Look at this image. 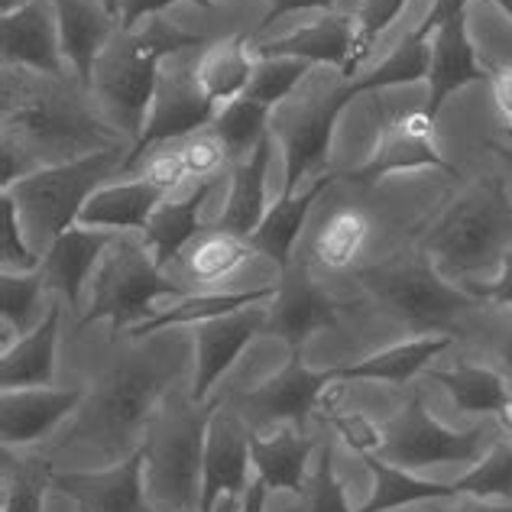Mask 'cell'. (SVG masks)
Masks as SVG:
<instances>
[{
	"mask_svg": "<svg viewBox=\"0 0 512 512\" xmlns=\"http://www.w3.org/2000/svg\"><path fill=\"white\" fill-rule=\"evenodd\" d=\"M195 341L179 331H159L117 360L85 396L65 444H88L107 464H120L140 448L137 435L150 428L169 389L182 380Z\"/></svg>",
	"mask_w": 512,
	"mask_h": 512,
	"instance_id": "cell-1",
	"label": "cell"
},
{
	"mask_svg": "<svg viewBox=\"0 0 512 512\" xmlns=\"http://www.w3.org/2000/svg\"><path fill=\"white\" fill-rule=\"evenodd\" d=\"M4 133L56 163L120 146V130L104 127L82 101L59 88V78L23 75L20 69L4 75Z\"/></svg>",
	"mask_w": 512,
	"mask_h": 512,
	"instance_id": "cell-2",
	"label": "cell"
},
{
	"mask_svg": "<svg viewBox=\"0 0 512 512\" xmlns=\"http://www.w3.org/2000/svg\"><path fill=\"white\" fill-rule=\"evenodd\" d=\"M201 46V36L185 33L182 26L169 23L156 13L133 30H117L111 46L104 49L94 69V94L120 133H130L133 143L143 133L150 117L159 72L166 59L182 56L185 49Z\"/></svg>",
	"mask_w": 512,
	"mask_h": 512,
	"instance_id": "cell-3",
	"label": "cell"
},
{
	"mask_svg": "<svg viewBox=\"0 0 512 512\" xmlns=\"http://www.w3.org/2000/svg\"><path fill=\"white\" fill-rule=\"evenodd\" d=\"M512 244V198L503 179L487 175L444 208L422 240V253L444 276H474L503 260Z\"/></svg>",
	"mask_w": 512,
	"mask_h": 512,
	"instance_id": "cell-4",
	"label": "cell"
},
{
	"mask_svg": "<svg viewBox=\"0 0 512 512\" xmlns=\"http://www.w3.org/2000/svg\"><path fill=\"white\" fill-rule=\"evenodd\" d=\"M214 402L192 396H166L146 428V493L169 512H198L205 441Z\"/></svg>",
	"mask_w": 512,
	"mask_h": 512,
	"instance_id": "cell-5",
	"label": "cell"
},
{
	"mask_svg": "<svg viewBox=\"0 0 512 512\" xmlns=\"http://www.w3.org/2000/svg\"><path fill=\"white\" fill-rule=\"evenodd\" d=\"M124 146L98 150L69 163H49L7 188L20 208V221L33 247H49L59 234L78 224L88 198L117 172H124Z\"/></svg>",
	"mask_w": 512,
	"mask_h": 512,
	"instance_id": "cell-6",
	"label": "cell"
},
{
	"mask_svg": "<svg viewBox=\"0 0 512 512\" xmlns=\"http://www.w3.org/2000/svg\"><path fill=\"white\" fill-rule=\"evenodd\" d=\"M91 299L78 331L94 321H111V334L130 331L156 315V299L163 295H182L172 279L163 276V266L146 247V240L133 234H117L114 244L101 256L98 269L91 273Z\"/></svg>",
	"mask_w": 512,
	"mask_h": 512,
	"instance_id": "cell-7",
	"label": "cell"
},
{
	"mask_svg": "<svg viewBox=\"0 0 512 512\" xmlns=\"http://www.w3.org/2000/svg\"><path fill=\"white\" fill-rule=\"evenodd\" d=\"M360 282L389 315L419 334H451L457 318L483 305L467 289L451 286L425 253L363 269Z\"/></svg>",
	"mask_w": 512,
	"mask_h": 512,
	"instance_id": "cell-8",
	"label": "cell"
},
{
	"mask_svg": "<svg viewBox=\"0 0 512 512\" xmlns=\"http://www.w3.org/2000/svg\"><path fill=\"white\" fill-rule=\"evenodd\" d=\"M363 94L357 78H344L341 85L321 88L315 94H292L286 104H279L269 120V133L279 140L286 156V185L282 198L299 192L305 175H325L334 127L344 114V107Z\"/></svg>",
	"mask_w": 512,
	"mask_h": 512,
	"instance_id": "cell-9",
	"label": "cell"
},
{
	"mask_svg": "<svg viewBox=\"0 0 512 512\" xmlns=\"http://www.w3.org/2000/svg\"><path fill=\"white\" fill-rule=\"evenodd\" d=\"M493 441L496 438H490V431L483 425L467 431L441 425L425 409L422 393H412L406 406L383 425V444L376 454L396 467L425 470L435 464H477L493 448Z\"/></svg>",
	"mask_w": 512,
	"mask_h": 512,
	"instance_id": "cell-10",
	"label": "cell"
},
{
	"mask_svg": "<svg viewBox=\"0 0 512 512\" xmlns=\"http://www.w3.org/2000/svg\"><path fill=\"white\" fill-rule=\"evenodd\" d=\"M214 117H218V104L201 88L195 65H185L182 59L179 62L166 59L163 72H159V82H156L150 117H146L137 143L130 146L124 169H133L140 159H146V150L156 143L185 140V137H192V133L211 127Z\"/></svg>",
	"mask_w": 512,
	"mask_h": 512,
	"instance_id": "cell-11",
	"label": "cell"
},
{
	"mask_svg": "<svg viewBox=\"0 0 512 512\" xmlns=\"http://www.w3.org/2000/svg\"><path fill=\"white\" fill-rule=\"evenodd\" d=\"M419 169H441L457 175V169L444 159V153L435 143V120H431L422 107L412 114H402L396 120L376 130V140L370 146L363 166L350 169L344 179L354 185H373L396 172H419Z\"/></svg>",
	"mask_w": 512,
	"mask_h": 512,
	"instance_id": "cell-12",
	"label": "cell"
},
{
	"mask_svg": "<svg viewBox=\"0 0 512 512\" xmlns=\"http://www.w3.org/2000/svg\"><path fill=\"white\" fill-rule=\"evenodd\" d=\"M52 490L72 500L78 512H156L146 503V448L104 470H56Z\"/></svg>",
	"mask_w": 512,
	"mask_h": 512,
	"instance_id": "cell-13",
	"label": "cell"
},
{
	"mask_svg": "<svg viewBox=\"0 0 512 512\" xmlns=\"http://www.w3.org/2000/svg\"><path fill=\"white\" fill-rule=\"evenodd\" d=\"M276 299L269 305V321L263 334H276L289 344V354H302V344L315 331L338 325L341 305L318 286L305 263H289L279 269Z\"/></svg>",
	"mask_w": 512,
	"mask_h": 512,
	"instance_id": "cell-14",
	"label": "cell"
},
{
	"mask_svg": "<svg viewBox=\"0 0 512 512\" xmlns=\"http://www.w3.org/2000/svg\"><path fill=\"white\" fill-rule=\"evenodd\" d=\"M0 56L7 69H26L46 78H65L62 36L52 0H26L13 13H0Z\"/></svg>",
	"mask_w": 512,
	"mask_h": 512,
	"instance_id": "cell-15",
	"label": "cell"
},
{
	"mask_svg": "<svg viewBox=\"0 0 512 512\" xmlns=\"http://www.w3.org/2000/svg\"><path fill=\"white\" fill-rule=\"evenodd\" d=\"M266 321H269V305H250L234 315H221L201 321V325H192L195 380L188 396L195 402H205L211 386L231 370V363L244 354V347L266 331Z\"/></svg>",
	"mask_w": 512,
	"mask_h": 512,
	"instance_id": "cell-16",
	"label": "cell"
},
{
	"mask_svg": "<svg viewBox=\"0 0 512 512\" xmlns=\"http://www.w3.org/2000/svg\"><path fill=\"white\" fill-rule=\"evenodd\" d=\"M250 428L244 425L237 412L214 409L205 441V470H201V506L198 512H214L224 496L247 493L250 477Z\"/></svg>",
	"mask_w": 512,
	"mask_h": 512,
	"instance_id": "cell-17",
	"label": "cell"
},
{
	"mask_svg": "<svg viewBox=\"0 0 512 512\" xmlns=\"http://www.w3.org/2000/svg\"><path fill=\"white\" fill-rule=\"evenodd\" d=\"M428 43H431V65H428V98L422 111L431 120H438L441 107L448 104L451 94L464 91L467 85L490 82L493 69H487L477 59L474 39L467 33V13L441 23L431 33Z\"/></svg>",
	"mask_w": 512,
	"mask_h": 512,
	"instance_id": "cell-18",
	"label": "cell"
},
{
	"mask_svg": "<svg viewBox=\"0 0 512 512\" xmlns=\"http://www.w3.org/2000/svg\"><path fill=\"white\" fill-rule=\"evenodd\" d=\"M85 396V386L4 389L0 393V438H4V448H23V444L46 438L62 419H69L72 412L82 409Z\"/></svg>",
	"mask_w": 512,
	"mask_h": 512,
	"instance_id": "cell-19",
	"label": "cell"
},
{
	"mask_svg": "<svg viewBox=\"0 0 512 512\" xmlns=\"http://www.w3.org/2000/svg\"><path fill=\"white\" fill-rule=\"evenodd\" d=\"M338 383L334 370H308L302 363V354H289V363L276 376L244 396L247 409L260 412L269 422H289L292 428H305L308 415L318 406L321 393Z\"/></svg>",
	"mask_w": 512,
	"mask_h": 512,
	"instance_id": "cell-20",
	"label": "cell"
},
{
	"mask_svg": "<svg viewBox=\"0 0 512 512\" xmlns=\"http://www.w3.org/2000/svg\"><path fill=\"white\" fill-rule=\"evenodd\" d=\"M62 36V56L82 88H94V69L120 30V20L101 0H52Z\"/></svg>",
	"mask_w": 512,
	"mask_h": 512,
	"instance_id": "cell-21",
	"label": "cell"
},
{
	"mask_svg": "<svg viewBox=\"0 0 512 512\" xmlns=\"http://www.w3.org/2000/svg\"><path fill=\"white\" fill-rule=\"evenodd\" d=\"M114 231H98V227L75 224L65 234H59L46 247L39 273L46 279V289L59 292L69 305L82 302V289L91 282V273L98 269L101 256L114 244Z\"/></svg>",
	"mask_w": 512,
	"mask_h": 512,
	"instance_id": "cell-22",
	"label": "cell"
},
{
	"mask_svg": "<svg viewBox=\"0 0 512 512\" xmlns=\"http://www.w3.org/2000/svg\"><path fill=\"white\" fill-rule=\"evenodd\" d=\"M350 43H354V17L328 10L315 23L295 26L286 36L256 43L253 59H302L308 65H338V69H344Z\"/></svg>",
	"mask_w": 512,
	"mask_h": 512,
	"instance_id": "cell-23",
	"label": "cell"
},
{
	"mask_svg": "<svg viewBox=\"0 0 512 512\" xmlns=\"http://www.w3.org/2000/svg\"><path fill=\"white\" fill-rule=\"evenodd\" d=\"M169 195L159 185L146 179H130V182H111L101 185L98 192L88 198V205L78 214L82 227H98V231H114V234H143L146 224L156 214Z\"/></svg>",
	"mask_w": 512,
	"mask_h": 512,
	"instance_id": "cell-24",
	"label": "cell"
},
{
	"mask_svg": "<svg viewBox=\"0 0 512 512\" xmlns=\"http://www.w3.org/2000/svg\"><path fill=\"white\" fill-rule=\"evenodd\" d=\"M273 143H276V137L266 133L244 163L234 166L231 195H227V205L218 214V221H214V231L250 237L256 227H260V221L269 211L266 208V175H269V163H273Z\"/></svg>",
	"mask_w": 512,
	"mask_h": 512,
	"instance_id": "cell-25",
	"label": "cell"
},
{
	"mask_svg": "<svg viewBox=\"0 0 512 512\" xmlns=\"http://www.w3.org/2000/svg\"><path fill=\"white\" fill-rule=\"evenodd\" d=\"M214 185H218V179H205L188 188L185 198H175V201L166 198L163 205L156 208L150 224H146L143 240L163 269L172 260L185 256V250L192 247V240L205 231V227H201V208H205V201L211 198Z\"/></svg>",
	"mask_w": 512,
	"mask_h": 512,
	"instance_id": "cell-26",
	"label": "cell"
},
{
	"mask_svg": "<svg viewBox=\"0 0 512 512\" xmlns=\"http://www.w3.org/2000/svg\"><path fill=\"white\" fill-rule=\"evenodd\" d=\"M59 321L62 305L52 302L46 318L39 325L4 347L0 357V386L4 389H26V386H49L56 376V344H59Z\"/></svg>",
	"mask_w": 512,
	"mask_h": 512,
	"instance_id": "cell-27",
	"label": "cell"
},
{
	"mask_svg": "<svg viewBox=\"0 0 512 512\" xmlns=\"http://www.w3.org/2000/svg\"><path fill=\"white\" fill-rule=\"evenodd\" d=\"M448 347H451V334H419V338L383 347L357 363H347V367H334V376H338V383L357 380V383L402 386L419 370H425L438 354H444Z\"/></svg>",
	"mask_w": 512,
	"mask_h": 512,
	"instance_id": "cell-28",
	"label": "cell"
},
{
	"mask_svg": "<svg viewBox=\"0 0 512 512\" xmlns=\"http://www.w3.org/2000/svg\"><path fill=\"white\" fill-rule=\"evenodd\" d=\"M315 438L299 428H282L279 435L263 438L250 431V461L269 490H289L302 496L308 480V457L315 451Z\"/></svg>",
	"mask_w": 512,
	"mask_h": 512,
	"instance_id": "cell-29",
	"label": "cell"
},
{
	"mask_svg": "<svg viewBox=\"0 0 512 512\" xmlns=\"http://www.w3.org/2000/svg\"><path fill=\"white\" fill-rule=\"evenodd\" d=\"M269 299H276V286H260L250 292H195V295H179L169 308L156 312L153 318H146L143 325L130 328V341H146L159 331L182 328V325H201V321L234 315L240 308L263 305Z\"/></svg>",
	"mask_w": 512,
	"mask_h": 512,
	"instance_id": "cell-30",
	"label": "cell"
},
{
	"mask_svg": "<svg viewBox=\"0 0 512 512\" xmlns=\"http://www.w3.org/2000/svg\"><path fill=\"white\" fill-rule=\"evenodd\" d=\"M331 182H334V175L325 172V175H318V179L308 185V188H302V192L279 198L276 205L266 211V218L260 221V227H256V231L247 237L250 244H253V250L269 256V260H273L279 269H286L292 263L295 240H299L302 227L308 221V211H312L318 195L325 192Z\"/></svg>",
	"mask_w": 512,
	"mask_h": 512,
	"instance_id": "cell-31",
	"label": "cell"
},
{
	"mask_svg": "<svg viewBox=\"0 0 512 512\" xmlns=\"http://www.w3.org/2000/svg\"><path fill=\"white\" fill-rule=\"evenodd\" d=\"M253 49L247 33H234L227 39H218L201 49V56L195 62V75L208 98L224 107L237 98H244V91L253 78Z\"/></svg>",
	"mask_w": 512,
	"mask_h": 512,
	"instance_id": "cell-32",
	"label": "cell"
},
{
	"mask_svg": "<svg viewBox=\"0 0 512 512\" xmlns=\"http://www.w3.org/2000/svg\"><path fill=\"white\" fill-rule=\"evenodd\" d=\"M360 461L367 464L370 477H373V487H370V500L363 503L357 512H389L396 506L441 503V500H454V496H457L454 483L422 480L406 467L389 464L386 457H380V454H360Z\"/></svg>",
	"mask_w": 512,
	"mask_h": 512,
	"instance_id": "cell-33",
	"label": "cell"
},
{
	"mask_svg": "<svg viewBox=\"0 0 512 512\" xmlns=\"http://www.w3.org/2000/svg\"><path fill=\"white\" fill-rule=\"evenodd\" d=\"M428 376L448 389L454 406L467 415H496L509 399L503 376L487 367H474V363H457L454 370H431Z\"/></svg>",
	"mask_w": 512,
	"mask_h": 512,
	"instance_id": "cell-34",
	"label": "cell"
},
{
	"mask_svg": "<svg viewBox=\"0 0 512 512\" xmlns=\"http://www.w3.org/2000/svg\"><path fill=\"white\" fill-rule=\"evenodd\" d=\"M367 237H370L367 214L357 208H338L318 227V234L312 240V256L328 269H347L360 256Z\"/></svg>",
	"mask_w": 512,
	"mask_h": 512,
	"instance_id": "cell-35",
	"label": "cell"
},
{
	"mask_svg": "<svg viewBox=\"0 0 512 512\" xmlns=\"http://www.w3.org/2000/svg\"><path fill=\"white\" fill-rule=\"evenodd\" d=\"M253 244L247 237L237 234H224V231H211L208 237H201L198 244H192L185 250V273L192 276L198 286H214L240 269L250 260Z\"/></svg>",
	"mask_w": 512,
	"mask_h": 512,
	"instance_id": "cell-36",
	"label": "cell"
},
{
	"mask_svg": "<svg viewBox=\"0 0 512 512\" xmlns=\"http://www.w3.org/2000/svg\"><path fill=\"white\" fill-rule=\"evenodd\" d=\"M269 120H273L269 107L256 104L250 98H237L231 104L218 107V117H214L211 130L224 140L227 153H231V163H244L256 150V143L269 133Z\"/></svg>",
	"mask_w": 512,
	"mask_h": 512,
	"instance_id": "cell-37",
	"label": "cell"
},
{
	"mask_svg": "<svg viewBox=\"0 0 512 512\" xmlns=\"http://www.w3.org/2000/svg\"><path fill=\"white\" fill-rule=\"evenodd\" d=\"M52 470L43 457H13L4 448V496L0 512H43L46 487H52Z\"/></svg>",
	"mask_w": 512,
	"mask_h": 512,
	"instance_id": "cell-38",
	"label": "cell"
},
{
	"mask_svg": "<svg viewBox=\"0 0 512 512\" xmlns=\"http://www.w3.org/2000/svg\"><path fill=\"white\" fill-rule=\"evenodd\" d=\"M428 65H431V43L412 30L399 39V46L376 65L370 75H360L357 82L363 91H380V88H396V85H415L428 82Z\"/></svg>",
	"mask_w": 512,
	"mask_h": 512,
	"instance_id": "cell-39",
	"label": "cell"
},
{
	"mask_svg": "<svg viewBox=\"0 0 512 512\" xmlns=\"http://www.w3.org/2000/svg\"><path fill=\"white\" fill-rule=\"evenodd\" d=\"M46 292V279L39 269L33 273L0 276V305H4V334H30L46 315L39 312V299Z\"/></svg>",
	"mask_w": 512,
	"mask_h": 512,
	"instance_id": "cell-40",
	"label": "cell"
},
{
	"mask_svg": "<svg viewBox=\"0 0 512 512\" xmlns=\"http://www.w3.org/2000/svg\"><path fill=\"white\" fill-rule=\"evenodd\" d=\"M454 490L477 500H512V441H493V448L454 480Z\"/></svg>",
	"mask_w": 512,
	"mask_h": 512,
	"instance_id": "cell-41",
	"label": "cell"
},
{
	"mask_svg": "<svg viewBox=\"0 0 512 512\" xmlns=\"http://www.w3.org/2000/svg\"><path fill=\"white\" fill-rule=\"evenodd\" d=\"M409 0H363L360 10L354 13V43H350L347 65L341 69V78H354L363 62L373 56L380 36L399 20V13L406 10Z\"/></svg>",
	"mask_w": 512,
	"mask_h": 512,
	"instance_id": "cell-42",
	"label": "cell"
},
{
	"mask_svg": "<svg viewBox=\"0 0 512 512\" xmlns=\"http://www.w3.org/2000/svg\"><path fill=\"white\" fill-rule=\"evenodd\" d=\"M308 72H312V65L302 59H256L244 98L276 111L279 104H286L292 98Z\"/></svg>",
	"mask_w": 512,
	"mask_h": 512,
	"instance_id": "cell-43",
	"label": "cell"
},
{
	"mask_svg": "<svg viewBox=\"0 0 512 512\" xmlns=\"http://www.w3.org/2000/svg\"><path fill=\"white\" fill-rule=\"evenodd\" d=\"M299 506L295 509H282V512H354L347 506V496L338 474H334V448L331 441L321 444L318 451V464L305 480V490L299 496Z\"/></svg>",
	"mask_w": 512,
	"mask_h": 512,
	"instance_id": "cell-44",
	"label": "cell"
},
{
	"mask_svg": "<svg viewBox=\"0 0 512 512\" xmlns=\"http://www.w3.org/2000/svg\"><path fill=\"white\" fill-rule=\"evenodd\" d=\"M0 260H4V273H33L43 266L36 250L26 244L20 208L10 192H0Z\"/></svg>",
	"mask_w": 512,
	"mask_h": 512,
	"instance_id": "cell-45",
	"label": "cell"
},
{
	"mask_svg": "<svg viewBox=\"0 0 512 512\" xmlns=\"http://www.w3.org/2000/svg\"><path fill=\"white\" fill-rule=\"evenodd\" d=\"M179 153H182L185 172H188V179H192V182L218 179V172L224 169L227 159H231L224 140L214 130H198V133H192V137H185L182 146H179Z\"/></svg>",
	"mask_w": 512,
	"mask_h": 512,
	"instance_id": "cell-46",
	"label": "cell"
},
{
	"mask_svg": "<svg viewBox=\"0 0 512 512\" xmlns=\"http://www.w3.org/2000/svg\"><path fill=\"white\" fill-rule=\"evenodd\" d=\"M328 419L334 425V431L344 438V444L350 451H354L357 457L360 454H376L383 444V428L373 425L363 412H338L328 406Z\"/></svg>",
	"mask_w": 512,
	"mask_h": 512,
	"instance_id": "cell-47",
	"label": "cell"
},
{
	"mask_svg": "<svg viewBox=\"0 0 512 512\" xmlns=\"http://www.w3.org/2000/svg\"><path fill=\"white\" fill-rule=\"evenodd\" d=\"M140 179L153 182V185L163 188L166 195H172L175 188H179V185L188 179L185 163H182V153H179V150H169V153H153V156L143 163V175H140Z\"/></svg>",
	"mask_w": 512,
	"mask_h": 512,
	"instance_id": "cell-48",
	"label": "cell"
},
{
	"mask_svg": "<svg viewBox=\"0 0 512 512\" xmlns=\"http://www.w3.org/2000/svg\"><path fill=\"white\" fill-rule=\"evenodd\" d=\"M467 292L477 295L480 302H490L496 308H512V247L503 253L500 273L490 282H467Z\"/></svg>",
	"mask_w": 512,
	"mask_h": 512,
	"instance_id": "cell-49",
	"label": "cell"
},
{
	"mask_svg": "<svg viewBox=\"0 0 512 512\" xmlns=\"http://www.w3.org/2000/svg\"><path fill=\"white\" fill-rule=\"evenodd\" d=\"M179 4H198V0H120V30H133L143 20Z\"/></svg>",
	"mask_w": 512,
	"mask_h": 512,
	"instance_id": "cell-50",
	"label": "cell"
},
{
	"mask_svg": "<svg viewBox=\"0 0 512 512\" xmlns=\"http://www.w3.org/2000/svg\"><path fill=\"white\" fill-rule=\"evenodd\" d=\"M467 4L470 0H435V4L428 7V13L422 17V23L415 26V36H422V39H431V33L438 30L441 23H448L451 17H461V13H467Z\"/></svg>",
	"mask_w": 512,
	"mask_h": 512,
	"instance_id": "cell-51",
	"label": "cell"
},
{
	"mask_svg": "<svg viewBox=\"0 0 512 512\" xmlns=\"http://www.w3.org/2000/svg\"><path fill=\"white\" fill-rule=\"evenodd\" d=\"M20 153H26V146L20 140H13L10 133H4V153H0V159H4V175H0V179H4V182H0V185H4V192L17 185L23 175H30V172H26V163H23Z\"/></svg>",
	"mask_w": 512,
	"mask_h": 512,
	"instance_id": "cell-52",
	"label": "cell"
},
{
	"mask_svg": "<svg viewBox=\"0 0 512 512\" xmlns=\"http://www.w3.org/2000/svg\"><path fill=\"white\" fill-rule=\"evenodd\" d=\"M490 85H493V98H496V107H500V114L506 117V130L512 137V65H503V69H493L490 75Z\"/></svg>",
	"mask_w": 512,
	"mask_h": 512,
	"instance_id": "cell-53",
	"label": "cell"
},
{
	"mask_svg": "<svg viewBox=\"0 0 512 512\" xmlns=\"http://www.w3.org/2000/svg\"><path fill=\"white\" fill-rule=\"evenodd\" d=\"M334 0H269V10L260 26H273L279 17H286V13H295V10H331Z\"/></svg>",
	"mask_w": 512,
	"mask_h": 512,
	"instance_id": "cell-54",
	"label": "cell"
},
{
	"mask_svg": "<svg viewBox=\"0 0 512 512\" xmlns=\"http://www.w3.org/2000/svg\"><path fill=\"white\" fill-rule=\"evenodd\" d=\"M435 512H512V503H490V500H477V496H454L451 509H435Z\"/></svg>",
	"mask_w": 512,
	"mask_h": 512,
	"instance_id": "cell-55",
	"label": "cell"
},
{
	"mask_svg": "<svg viewBox=\"0 0 512 512\" xmlns=\"http://www.w3.org/2000/svg\"><path fill=\"white\" fill-rule=\"evenodd\" d=\"M266 493H269V487H266V483H263L260 477L250 480L247 493L240 496V509H237V512H263V506H266Z\"/></svg>",
	"mask_w": 512,
	"mask_h": 512,
	"instance_id": "cell-56",
	"label": "cell"
},
{
	"mask_svg": "<svg viewBox=\"0 0 512 512\" xmlns=\"http://www.w3.org/2000/svg\"><path fill=\"white\" fill-rule=\"evenodd\" d=\"M496 354H500V363H503V370L512 376V321H509V328L503 331V338L500 344H496Z\"/></svg>",
	"mask_w": 512,
	"mask_h": 512,
	"instance_id": "cell-57",
	"label": "cell"
},
{
	"mask_svg": "<svg viewBox=\"0 0 512 512\" xmlns=\"http://www.w3.org/2000/svg\"><path fill=\"white\" fill-rule=\"evenodd\" d=\"M496 419H500V428L506 431V435H512V393H509V399L503 402V409L496 412Z\"/></svg>",
	"mask_w": 512,
	"mask_h": 512,
	"instance_id": "cell-58",
	"label": "cell"
},
{
	"mask_svg": "<svg viewBox=\"0 0 512 512\" xmlns=\"http://www.w3.org/2000/svg\"><path fill=\"white\" fill-rule=\"evenodd\" d=\"M221 509H214V512H237L240 509V500H234V496H224V500L218 503Z\"/></svg>",
	"mask_w": 512,
	"mask_h": 512,
	"instance_id": "cell-59",
	"label": "cell"
},
{
	"mask_svg": "<svg viewBox=\"0 0 512 512\" xmlns=\"http://www.w3.org/2000/svg\"><path fill=\"white\" fill-rule=\"evenodd\" d=\"M26 0H0V13H13L17 7H23Z\"/></svg>",
	"mask_w": 512,
	"mask_h": 512,
	"instance_id": "cell-60",
	"label": "cell"
},
{
	"mask_svg": "<svg viewBox=\"0 0 512 512\" xmlns=\"http://www.w3.org/2000/svg\"><path fill=\"white\" fill-rule=\"evenodd\" d=\"M490 150H493V153H500V156L506 159V163H509V169H512V150H509V146H500V143H493Z\"/></svg>",
	"mask_w": 512,
	"mask_h": 512,
	"instance_id": "cell-61",
	"label": "cell"
},
{
	"mask_svg": "<svg viewBox=\"0 0 512 512\" xmlns=\"http://www.w3.org/2000/svg\"><path fill=\"white\" fill-rule=\"evenodd\" d=\"M490 4H496L503 10V17H509L512 20V0H490Z\"/></svg>",
	"mask_w": 512,
	"mask_h": 512,
	"instance_id": "cell-62",
	"label": "cell"
},
{
	"mask_svg": "<svg viewBox=\"0 0 512 512\" xmlns=\"http://www.w3.org/2000/svg\"><path fill=\"white\" fill-rule=\"evenodd\" d=\"M101 4L107 7V10H111L114 13V17L120 20V0H101Z\"/></svg>",
	"mask_w": 512,
	"mask_h": 512,
	"instance_id": "cell-63",
	"label": "cell"
},
{
	"mask_svg": "<svg viewBox=\"0 0 512 512\" xmlns=\"http://www.w3.org/2000/svg\"><path fill=\"white\" fill-rule=\"evenodd\" d=\"M214 4H221V0H198V7H214Z\"/></svg>",
	"mask_w": 512,
	"mask_h": 512,
	"instance_id": "cell-64",
	"label": "cell"
}]
</instances>
